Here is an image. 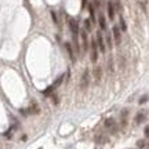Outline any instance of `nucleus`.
Instances as JSON below:
<instances>
[{"mask_svg":"<svg viewBox=\"0 0 149 149\" xmlns=\"http://www.w3.org/2000/svg\"><path fill=\"white\" fill-rule=\"evenodd\" d=\"M88 83H90V73H88V70H84V73L81 76V80H80V88L86 90L88 87Z\"/></svg>","mask_w":149,"mask_h":149,"instance_id":"nucleus-1","label":"nucleus"},{"mask_svg":"<svg viewBox=\"0 0 149 149\" xmlns=\"http://www.w3.org/2000/svg\"><path fill=\"white\" fill-rule=\"evenodd\" d=\"M97 59H98V47H97L95 39H93L91 40V61L97 62Z\"/></svg>","mask_w":149,"mask_h":149,"instance_id":"nucleus-2","label":"nucleus"},{"mask_svg":"<svg viewBox=\"0 0 149 149\" xmlns=\"http://www.w3.org/2000/svg\"><path fill=\"white\" fill-rule=\"evenodd\" d=\"M105 127H107L108 130H111V133H116L117 131L116 122H115V119H112V117H109V119L105 120Z\"/></svg>","mask_w":149,"mask_h":149,"instance_id":"nucleus-3","label":"nucleus"},{"mask_svg":"<svg viewBox=\"0 0 149 149\" xmlns=\"http://www.w3.org/2000/svg\"><path fill=\"white\" fill-rule=\"evenodd\" d=\"M97 47H100V51H101L102 54L107 53V47H105V43H104V37H102L101 33H98L97 35Z\"/></svg>","mask_w":149,"mask_h":149,"instance_id":"nucleus-4","label":"nucleus"},{"mask_svg":"<svg viewBox=\"0 0 149 149\" xmlns=\"http://www.w3.org/2000/svg\"><path fill=\"white\" fill-rule=\"evenodd\" d=\"M69 29L73 35H77V33H79V25H77L76 19H73V18H69Z\"/></svg>","mask_w":149,"mask_h":149,"instance_id":"nucleus-5","label":"nucleus"},{"mask_svg":"<svg viewBox=\"0 0 149 149\" xmlns=\"http://www.w3.org/2000/svg\"><path fill=\"white\" fill-rule=\"evenodd\" d=\"M113 37H115V43L120 44V42H122V33H120L119 26H113Z\"/></svg>","mask_w":149,"mask_h":149,"instance_id":"nucleus-6","label":"nucleus"},{"mask_svg":"<svg viewBox=\"0 0 149 149\" xmlns=\"http://www.w3.org/2000/svg\"><path fill=\"white\" fill-rule=\"evenodd\" d=\"M108 15H109V19L115 18V6H113V1H108Z\"/></svg>","mask_w":149,"mask_h":149,"instance_id":"nucleus-7","label":"nucleus"},{"mask_svg":"<svg viewBox=\"0 0 149 149\" xmlns=\"http://www.w3.org/2000/svg\"><path fill=\"white\" fill-rule=\"evenodd\" d=\"M81 40H83V47H84V50L87 51V48H88V42H87V32H86V31L81 32Z\"/></svg>","mask_w":149,"mask_h":149,"instance_id":"nucleus-8","label":"nucleus"},{"mask_svg":"<svg viewBox=\"0 0 149 149\" xmlns=\"http://www.w3.org/2000/svg\"><path fill=\"white\" fill-rule=\"evenodd\" d=\"M138 1V4L141 6V8L144 10V13L146 14L148 13V0H137Z\"/></svg>","mask_w":149,"mask_h":149,"instance_id":"nucleus-9","label":"nucleus"},{"mask_svg":"<svg viewBox=\"0 0 149 149\" xmlns=\"http://www.w3.org/2000/svg\"><path fill=\"white\" fill-rule=\"evenodd\" d=\"M98 19H100V28H101L102 31H105V29H107V21H105V17L100 15Z\"/></svg>","mask_w":149,"mask_h":149,"instance_id":"nucleus-10","label":"nucleus"},{"mask_svg":"<svg viewBox=\"0 0 149 149\" xmlns=\"http://www.w3.org/2000/svg\"><path fill=\"white\" fill-rule=\"evenodd\" d=\"M64 74H61V76H59L58 79L55 80V81H54V84H53V87H54V90H55V88H57V87H59V86H61V83H62V81H64Z\"/></svg>","mask_w":149,"mask_h":149,"instance_id":"nucleus-11","label":"nucleus"},{"mask_svg":"<svg viewBox=\"0 0 149 149\" xmlns=\"http://www.w3.org/2000/svg\"><path fill=\"white\" fill-rule=\"evenodd\" d=\"M145 119H146V115H145V113H138V115H137V119H135V123L139 124V123L144 122Z\"/></svg>","mask_w":149,"mask_h":149,"instance_id":"nucleus-12","label":"nucleus"},{"mask_svg":"<svg viewBox=\"0 0 149 149\" xmlns=\"http://www.w3.org/2000/svg\"><path fill=\"white\" fill-rule=\"evenodd\" d=\"M101 73H102V70H101V68H100V66L94 69V76H95V79H97V80L101 79Z\"/></svg>","mask_w":149,"mask_h":149,"instance_id":"nucleus-13","label":"nucleus"},{"mask_svg":"<svg viewBox=\"0 0 149 149\" xmlns=\"http://www.w3.org/2000/svg\"><path fill=\"white\" fill-rule=\"evenodd\" d=\"M88 10H90V15H91V21L95 22V14H94V8H93V6H88Z\"/></svg>","mask_w":149,"mask_h":149,"instance_id":"nucleus-14","label":"nucleus"},{"mask_svg":"<svg viewBox=\"0 0 149 149\" xmlns=\"http://www.w3.org/2000/svg\"><path fill=\"white\" fill-rule=\"evenodd\" d=\"M53 91H54V87H53V86H50L48 88H46V90L43 91V95H50Z\"/></svg>","mask_w":149,"mask_h":149,"instance_id":"nucleus-15","label":"nucleus"},{"mask_svg":"<svg viewBox=\"0 0 149 149\" xmlns=\"http://www.w3.org/2000/svg\"><path fill=\"white\" fill-rule=\"evenodd\" d=\"M97 142H98V144H104V142H107V137H105V135H100V137H97Z\"/></svg>","mask_w":149,"mask_h":149,"instance_id":"nucleus-16","label":"nucleus"},{"mask_svg":"<svg viewBox=\"0 0 149 149\" xmlns=\"http://www.w3.org/2000/svg\"><path fill=\"white\" fill-rule=\"evenodd\" d=\"M65 47H66V50H68V53H69L70 58L73 59V51H72V47H70V44H69V43H66V44H65Z\"/></svg>","mask_w":149,"mask_h":149,"instance_id":"nucleus-17","label":"nucleus"},{"mask_svg":"<svg viewBox=\"0 0 149 149\" xmlns=\"http://www.w3.org/2000/svg\"><path fill=\"white\" fill-rule=\"evenodd\" d=\"M29 113H39V108H36V105H31V108H29Z\"/></svg>","mask_w":149,"mask_h":149,"instance_id":"nucleus-18","label":"nucleus"},{"mask_svg":"<svg viewBox=\"0 0 149 149\" xmlns=\"http://www.w3.org/2000/svg\"><path fill=\"white\" fill-rule=\"evenodd\" d=\"M137 146H138L139 149L145 148V146H146V141H144V139H141V141H138V142H137Z\"/></svg>","mask_w":149,"mask_h":149,"instance_id":"nucleus-19","label":"nucleus"},{"mask_svg":"<svg viewBox=\"0 0 149 149\" xmlns=\"http://www.w3.org/2000/svg\"><path fill=\"white\" fill-rule=\"evenodd\" d=\"M84 26H86V31H87V32H90L91 31V22L88 21V19H86L84 21Z\"/></svg>","mask_w":149,"mask_h":149,"instance_id":"nucleus-20","label":"nucleus"},{"mask_svg":"<svg viewBox=\"0 0 149 149\" xmlns=\"http://www.w3.org/2000/svg\"><path fill=\"white\" fill-rule=\"evenodd\" d=\"M120 24H122V29L123 31H126V22H124V19H123L122 17H120Z\"/></svg>","mask_w":149,"mask_h":149,"instance_id":"nucleus-21","label":"nucleus"},{"mask_svg":"<svg viewBox=\"0 0 149 149\" xmlns=\"http://www.w3.org/2000/svg\"><path fill=\"white\" fill-rule=\"evenodd\" d=\"M51 17H53V21L55 22V24H58V19H57V14H55V13H51Z\"/></svg>","mask_w":149,"mask_h":149,"instance_id":"nucleus-22","label":"nucleus"},{"mask_svg":"<svg viewBox=\"0 0 149 149\" xmlns=\"http://www.w3.org/2000/svg\"><path fill=\"white\" fill-rule=\"evenodd\" d=\"M107 43H108V47L112 48V40H111V36H107Z\"/></svg>","mask_w":149,"mask_h":149,"instance_id":"nucleus-23","label":"nucleus"},{"mask_svg":"<svg viewBox=\"0 0 149 149\" xmlns=\"http://www.w3.org/2000/svg\"><path fill=\"white\" fill-rule=\"evenodd\" d=\"M146 100H148V97L145 95L144 98H141V100H139V104H144V102H146Z\"/></svg>","mask_w":149,"mask_h":149,"instance_id":"nucleus-24","label":"nucleus"},{"mask_svg":"<svg viewBox=\"0 0 149 149\" xmlns=\"http://www.w3.org/2000/svg\"><path fill=\"white\" fill-rule=\"evenodd\" d=\"M145 135H146V137L149 135V127H145Z\"/></svg>","mask_w":149,"mask_h":149,"instance_id":"nucleus-25","label":"nucleus"},{"mask_svg":"<svg viewBox=\"0 0 149 149\" xmlns=\"http://www.w3.org/2000/svg\"><path fill=\"white\" fill-rule=\"evenodd\" d=\"M94 1H95V4H97V6H100V1H98V0H94Z\"/></svg>","mask_w":149,"mask_h":149,"instance_id":"nucleus-26","label":"nucleus"}]
</instances>
